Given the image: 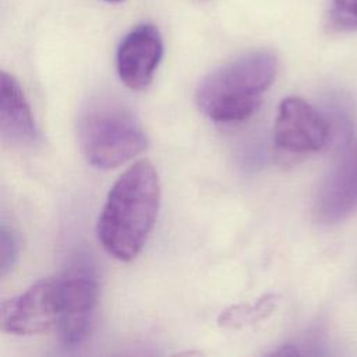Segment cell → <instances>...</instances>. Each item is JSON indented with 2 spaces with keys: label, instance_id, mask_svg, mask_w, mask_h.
<instances>
[{
  "label": "cell",
  "instance_id": "obj_2",
  "mask_svg": "<svg viewBox=\"0 0 357 357\" xmlns=\"http://www.w3.org/2000/svg\"><path fill=\"white\" fill-rule=\"evenodd\" d=\"M278 59L268 50L243 54L205 75L197 86L198 109L218 123L248 119L275 81Z\"/></svg>",
  "mask_w": 357,
  "mask_h": 357
},
{
  "label": "cell",
  "instance_id": "obj_9",
  "mask_svg": "<svg viewBox=\"0 0 357 357\" xmlns=\"http://www.w3.org/2000/svg\"><path fill=\"white\" fill-rule=\"evenodd\" d=\"M0 132L14 145H32L38 139V128L18 81L6 71L0 75Z\"/></svg>",
  "mask_w": 357,
  "mask_h": 357
},
{
  "label": "cell",
  "instance_id": "obj_12",
  "mask_svg": "<svg viewBox=\"0 0 357 357\" xmlns=\"http://www.w3.org/2000/svg\"><path fill=\"white\" fill-rule=\"evenodd\" d=\"M18 251L20 243L17 234L6 225H3L0 231V271L3 276L7 275V272H10L15 265Z\"/></svg>",
  "mask_w": 357,
  "mask_h": 357
},
{
  "label": "cell",
  "instance_id": "obj_5",
  "mask_svg": "<svg viewBox=\"0 0 357 357\" xmlns=\"http://www.w3.org/2000/svg\"><path fill=\"white\" fill-rule=\"evenodd\" d=\"M329 138V124L307 100L289 96L279 107L273 126V142L278 149L291 155L319 151Z\"/></svg>",
  "mask_w": 357,
  "mask_h": 357
},
{
  "label": "cell",
  "instance_id": "obj_7",
  "mask_svg": "<svg viewBox=\"0 0 357 357\" xmlns=\"http://www.w3.org/2000/svg\"><path fill=\"white\" fill-rule=\"evenodd\" d=\"M163 42L156 26L141 24L120 42L116 66L120 79L131 89H145L162 60Z\"/></svg>",
  "mask_w": 357,
  "mask_h": 357
},
{
  "label": "cell",
  "instance_id": "obj_4",
  "mask_svg": "<svg viewBox=\"0 0 357 357\" xmlns=\"http://www.w3.org/2000/svg\"><path fill=\"white\" fill-rule=\"evenodd\" d=\"M63 317L60 276L40 279L24 293L3 301L0 324L4 332L32 336L59 329Z\"/></svg>",
  "mask_w": 357,
  "mask_h": 357
},
{
  "label": "cell",
  "instance_id": "obj_3",
  "mask_svg": "<svg viewBox=\"0 0 357 357\" xmlns=\"http://www.w3.org/2000/svg\"><path fill=\"white\" fill-rule=\"evenodd\" d=\"M78 139L86 160L98 169L117 167L141 153L146 135L135 114L121 102H91L78 123Z\"/></svg>",
  "mask_w": 357,
  "mask_h": 357
},
{
  "label": "cell",
  "instance_id": "obj_10",
  "mask_svg": "<svg viewBox=\"0 0 357 357\" xmlns=\"http://www.w3.org/2000/svg\"><path fill=\"white\" fill-rule=\"evenodd\" d=\"M276 294H265L258 298L254 304H240L225 310L219 315V325L225 328H243L247 325H254L266 317H269L278 304Z\"/></svg>",
  "mask_w": 357,
  "mask_h": 357
},
{
  "label": "cell",
  "instance_id": "obj_6",
  "mask_svg": "<svg viewBox=\"0 0 357 357\" xmlns=\"http://www.w3.org/2000/svg\"><path fill=\"white\" fill-rule=\"evenodd\" d=\"M63 317L57 333L64 344H79L88 335L98 300V280L88 265L73 266L63 275Z\"/></svg>",
  "mask_w": 357,
  "mask_h": 357
},
{
  "label": "cell",
  "instance_id": "obj_1",
  "mask_svg": "<svg viewBox=\"0 0 357 357\" xmlns=\"http://www.w3.org/2000/svg\"><path fill=\"white\" fill-rule=\"evenodd\" d=\"M160 181L155 166L141 159L113 184L98 220V238L120 261L134 259L142 250L158 215Z\"/></svg>",
  "mask_w": 357,
  "mask_h": 357
},
{
  "label": "cell",
  "instance_id": "obj_11",
  "mask_svg": "<svg viewBox=\"0 0 357 357\" xmlns=\"http://www.w3.org/2000/svg\"><path fill=\"white\" fill-rule=\"evenodd\" d=\"M329 21L335 29L357 28V0H333Z\"/></svg>",
  "mask_w": 357,
  "mask_h": 357
},
{
  "label": "cell",
  "instance_id": "obj_13",
  "mask_svg": "<svg viewBox=\"0 0 357 357\" xmlns=\"http://www.w3.org/2000/svg\"><path fill=\"white\" fill-rule=\"evenodd\" d=\"M106 1H110V3H117V1H121V0H106Z\"/></svg>",
  "mask_w": 357,
  "mask_h": 357
},
{
  "label": "cell",
  "instance_id": "obj_8",
  "mask_svg": "<svg viewBox=\"0 0 357 357\" xmlns=\"http://www.w3.org/2000/svg\"><path fill=\"white\" fill-rule=\"evenodd\" d=\"M357 209V145L333 167L325 178L317 202L318 218L336 223Z\"/></svg>",
  "mask_w": 357,
  "mask_h": 357
}]
</instances>
